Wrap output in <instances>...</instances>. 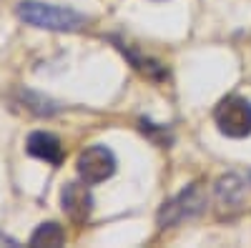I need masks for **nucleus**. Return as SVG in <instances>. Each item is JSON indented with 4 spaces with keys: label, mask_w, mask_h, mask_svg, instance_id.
I'll use <instances>...</instances> for the list:
<instances>
[{
    "label": "nucleus",
    "mask_w": 251,
    "mask_h": 248,
    "mask_svg": "<svg viewBox=\"0 0 251 248\" xmlns=\"http://www.w3.org/2000/svg\"><path fill=\"white\" fill-rule=\"evenodd\" d=\"M214 120L224 135L246 138L251 135V103L241 95H226L214 111Z\"/></svg>",
    "instance_id": "f03ea898"
},
{
    "label": "nucleus",
    "mask_w": 251,
    "mask_h": 248,
    "mask_svg": "<svg viewBox=\"0 0 251 248\" xmlns=\"http://www.w3.org/2000/svg\"><path fill=\"white\" fill-rule=\"evenodd\" d=\"M18 18L25 20L28 25L43 28V30H80L88 23L86 15H80L71 8L35 3V0H23L18 5Z\"/></svg>",
    "instance_id": "f257e3e1"
},
{
    "label": "nucleus",
    "mask_w": 251,
    "mask_h": 248,
    "mask_svg": "<svg viewBox=\"0 0 251 248\" xmlns=\"http://www.w3.org/2000/svg\"><path fill=\"white\" fill-rule=\"evenodd\" d=\"M25 148H28L30 156L46 160V163H53V165H60L63 163V146H60V140L53 133H46V131L30 133Z\"/></svg>",
    "instance_id": "423d86ee"
},
{
    "label": "nucleus",
    "mask_w": 251,
    "mask_h": 248,
    "mask_svg": "<svg viewBox=\"0 0 251 248\" xmlns=\"http://www.w3.org/2000/svg\"><path fill=\"white\" fill-rule=\"evenodd\" d=\"M66 241V231L58 223H43L38 225L35 233L30 236V246H60Z\"/></svg>",
    "instance_id": "6e6552de"
},
{
    "label": "nucleus",
    "mask_w": 251,
    "mask_h": 248,
    "mask_svg": "<svg viewBox=\"0 0 251 248\" xmlns=\"http://www.w3.org/2000/svg\"><path fill=\"white\" fill-rule=\"evenodd\" d=\"M116 173V156L106 146H91L78 156V176L88 185L103 183Z\"/></svg>",
    "instance_id": "20e7f679"
},
{
    "label": "nucleus",
    "mask_w": 251,
    "mask_h": 248,
    "mask_svg": "<svg viewBox=\"0 0 251 248\" xmlns=\"http://www.w3.org/2000/svg\"><path fill=\"white\" fill-rule=\"evenodd\" d=\"M241 193H244V185L236 176H226L219 180L216 185V198L221 205H239L241 203Z\"/></svg>",
    "instance_id": "0eeeda50"
},
{
    "label": "nucleus",
    "mask_w": 251,
    "mask_h": 248,
    "mask_svg": "<svg viewBox=\"0 0 251 248\" xmlns=\"http://www.w3.org/2000/svg\"><path fill=\"white\" fill-rule=\"evenodd\" d=\"M60 205L63 213H66L71 221L83 223L88 221L91 211H93V196L88 191V183H68L66 188L60 191Z\"/></svg>",
    "instance_id": "39448f33"
},
{
    "label": "nucleus",
    "mask_w": 251,
    "mask_h": 248,
    "mask_svg": "<svg viewBox=\"0 0 251 248\" xmlns=\"http://www.w3.org/2000/svg\"><path fill=\"white\" fill-rule=\"evenodd\" d=\"M203 208H206V196L194 183L186 191H181L176 198H171L169 203H163V208L158 211V225L161 228H169V225H176L186 218L199 216Z\"/></svg>",
    "instance_id": "7ed1b4c3"
},
{
    "label": "nucleus",
    "mask_w": 251,
    "mask_h": 248,
    "mask_svg": "<svg viewBox=\"0 0 251 248\" xmlns=\"http://www.w3.org/2000/svg\"><path fill=\"white\" fill-rule=\"evenodd\" d=\"M0 246H18V241L10 238V236H5V233H0Z\"/></svg>",
    "instance_id": "1a4fd4ad"
}]
</instances>
